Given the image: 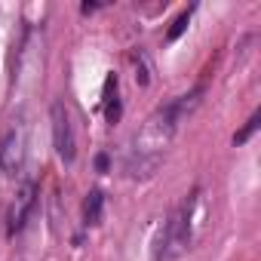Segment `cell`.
Returning <instances> with one entry per match:
<instances>
[{
    "label": "cell",
    "instance_id": "1",
    "mask_svg": "<svg viewBox=\"0 0 261 261\" xmlns=\"http://www.w3.org/2000/svg\"><path fill=\"white\" fill-rule=\"evenodd\" d=\"M197 200H200V188L191 191V194L172 209V215L166 218L163 230H160L157 240H154V255H151V261H172V258H178V255L191 246V212H194Z\"/></svg>",
    "mask_w": 261,
    "mask_h": 261
},
{
    "label": "cell",
    "instance_id": "2",
    "mask_svg": "<svg viewBox=\"0 0 261 261\" xmlns=\"http://www.w3.org/2000/svg\"><path fill=\"white\" fill-rule=\"evenodd\" d=\"M49 123H53V148L59 154V160L65 166L74 163L77 157V139H74V126H71V114L62 101H53L49 108Z\"/></svg>",
    "mask_w": 261,
    "mask_h": 261
},
{
    "label": "cell",
    "instance_id": "3",
    "mask_svg": "<svg viewBox=\"0 0 261 261\" xmlns=\"http://www.w3.org/2000/svg\"><path fill=\"white\" fill-rule=\"evenodd\" d=\"M203 95H206V86L200 83V86H194L191 92H185V95H178V98H172L169 105L160 108L157 120H160V129H163L166 136H172L175 129H178V123H185V117H191V114L200 108Z\"/></svg>",
    "mask_w": 261,
    "mask_h": 261
},
{
    "label": "cell",
    "instance_id": "4",
    "mask_svg": "<svg viewBox=\"0 0 261 261\" xmlns=\"http://www.w3.org/2000/svg\"><path fill=\"white\" fill-rule=\"evenodd\" d=\"M34 206H37V185H34V181H25L22 191L16 194V203L10 206V215H7V233H10V237H16V233L28 224Z\"/></svg>",
    "mask_w": 261,
    "mask_h": 261
},
{
    "label": "cell",
    "instance_id": "5",
    "mask_svg": "<svg viewBox=\"0 0 261 261\" xmlns=\"http://www.w3.org/2000/svg\"><path fill=\"white\" fill-rule=\"evenodd\" d=\"M22 133L19 129H10V133L0 139V169L7 175H16L22 169V160H25V148H22Z\"/></svg>",
    "mask_w": 261,
    "mask_h": 261
},
{
    "label": "cell",
    "instance_id": "6",
    "mask_svg": "<svg viewBox=\"0 0 261 261\" xmlns=\"http://www.w3.org/2000/svg\"><path fill=\"white\" fill-rule=\"evenodd\" d=\"M101 212H105V194L98 188H92L83 200V224L86 227H95L101 224Z\"/></svg>",
    "mask_w": 261,
    "mask_h": 261
},
{
    "label": "cell",
    "instance_id": "7",
    "mask_svg": "<svg viewBox=\"0 0 261 261\" xmlns=\"http://www.w3.org/2000/svg\"><path fill=\"white\" fill-rule=\"evenodd\" d=\"M105 117L108 123L120 120V98H117V74H111L105 80Z\"/></svg>",
    "mask_w": 261,
    "mask_h": 261
},
{
    "label": "cell",
    "instance_id": "8",
    "mask_svg": "<svg viewBox=\"0 0 261 261\" xmlns=\"http://www.w3.org/2000/svg\"><path fill=\"white\" fill-rule=\"evenodd\" d=\"M258 126H261V111H255V114H252V117L246 120V126H243L240 133L233 136V145H246V142H249V139H252V136L258 133Z\"/></svg>",
    "mask_w": 261,
    "mask_h": 261
},
{
    "label": "cell",
    "instance_id": "9",
    "mask_svg": "<svg viewBox=\"0 0 261 261\" xmlns=\"http://www.w3.org/2000/svg\"><path fill=\"white\" fill-rule=\"evenodd\" d=\"M191 13H194V7H191V10H185V13H181L175 22H172V28L166 31V37H169V40H178V37L188 31V25H191Z\"/></svg>",
    "mask_w": 261,
    "mask_h": 261
},
{
    "label": "cell",
    "instance_id": "10",
    "mask_svg": "<svg viewBox=\"0 0 261 261\" xmlns=\"http://www.w3.org/2000/svg\"><path fill=\"white\" fill-rule=\"evenodd\" d=\"M108 166H111V157L108 154H95V169L98 172H108Z\"/></svg>",
    "mask_w": 261,
    "mask_h": 261
},
{
    "label": "cell",
    "instance_id": "11",
    "mask_svg": "<svg viewBox=\"0 0 261 261\" xmlns=\"http://www.w3.org/2000/svg\"><path fill=\"white\" fill-rule=\"evenodd\" d=\"M98 7H101V4H89V0H86V4L80 7V13H83V16H89V13H95Z\"/></svg>",
    "mask_w": 261,
    "mask_h": 261
}]
</instances>
